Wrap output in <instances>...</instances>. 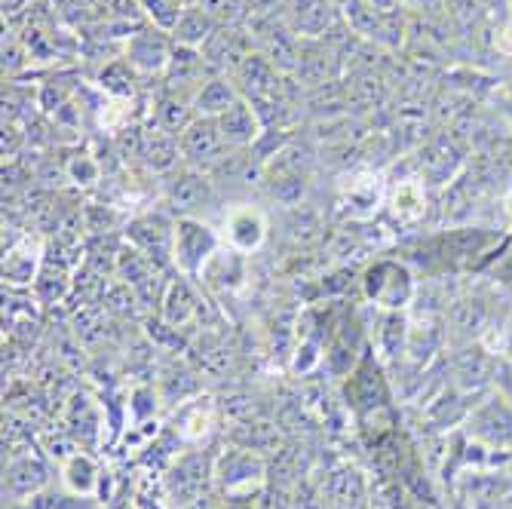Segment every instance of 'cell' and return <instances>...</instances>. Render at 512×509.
Listing matches in <instances>:
<instances>
[{
    "label": "cell",
    "instance_id": "6da1fadb",
    "mask_svg": "<svg viewBox=\"0 0 512 509\" xmlns=\"http://www.w3.org/2000/svg\"><path fill=\"white\" fill-rule=\"evenodd\" d=\"M224 249L221 230L197 215H178L175 218V240H172V267L181 276L203 280L206 267Z\"/></svg>",
    "mask_w": 512,
    "mask_h": 509
},
{
    "label": "cell",
    "instance_id": "7a4b0ae2",
    "mask_svg": "<svg viewBox=\"0 0 512 509\" xmlns=\"http://www.w3.org/2000/svg\"><path fill=\"white\" fill-rule=\"evenodd\" d=\"M261 479H264V464H261V457H255L249 448L224 451L212 467V482L227 497L224 503L252 500V491L261 485Z\"/></svg>",
    "mask_w": 512,
    "mask_h": 509
},
{
    "label": "cell",
    "instance_id": "3957f363",
    "mask_svg": "<svg viewBox=\"0 0 512 509\" xmlns=\"http://www.w3.org/2000/svg\"><path fill=\"white\" fill-rule=\"evenodd\" d=\"M178 142H181L184 163L194 169H203V172H212L215 166H221L227 160V154H234V148L224 142L218 117H197L181 132Z\"/></svg>",
    "mask_w": 512,
    "mask_h": 509
},
{
    "label": "cell",
    "instance_id": "277c9868",
    "mask_svg": "<svg viewBox=\"0 0 512 509\" xmlns=\"http://www.w3.org/2000/svg\"><path fill=\"white\" fill-rule=\"evenodd\" d=\"M175 50L172 34L154 28V25H142L129 40H123V59L135 68L138 77H163L169 68Z\"/></svg>",
    "mask_w": 512,
    "mask_h": 509
},
{
    "label": "cell",
    "instance_id": "5b68a950",
    "mask_svg": "<svg viewBox=\"0 0 512 509\" xmlns=\"http://www.w3.org/2000/svg\"><path fill=\"white\" fill-rule=\"evenodd\" d=\"M267 212L255 203H234L221 218V240L240 255H255L267 243Z\"/></svg>",
    "mask_w": 512,
    "mask_h": 509
},
{
    "label": "cell",
    "instance_id": "8992f818",
    "mask_svg": "<svg viewBox=\"0 0 512 509\" xmlns=\"http://www.w3.org/2000/svg\"><path fill=\"white\" fill-rule=\"evenodd\" d=\"M252 53H255V37L246 28V22L221 25L203 46V56L215 74H234Z\"/></svg>",
    "mask_w": 512,
    "mask_h": 509
},
{
    "label": "cell",
    "instance_id": "52a82bcc",
    "mask_svg": "<svg viewBox=\"0 0 512 509\" xmlns=\"http://www.w3.org/2000/svg\"><path fill=\"white\" fill-rule=\"evenodd\" d=\"M126 240L129 246H135L138 252H145L151 261L172 264V240H175V221H169L166 215H138L126 224Z\"/></svg>",
    "mask_w": 512,
    "mask_h": 509
},
{
    "label": "cell",
    "instance_id": "ba28073f",
    "mask_svg": "<svg viewBox=\"0 0 512 509\" xmlns=\"http://www.w3.org/2000/svg\"><path fill=\"white\" fill-rule=\"evenodd\" d=\"M286 19L301 40H325L344 22L335 0H289Z\"/></svg>",
    "mask_w": 512,
    "mask_h": 509
},
{
    "label": "cell",
    "instance_id": "9c48e42d",
    "mask_svg": "<svg viewBox=\"0 0 512 509\" xmlns=\"http://www.w3.org/2000/svg\"><path fill=\"white\" fill-rule=\"evenodd\" d=\"M43 264H46V252L40 237L25 234L4 249V283L10 289H34Z\"/></svg>",
    "mask_w": 512,
    "mask_h": 509
},
{
    "label": "cell",
    "instance_id": "30bf717a",
    "mask_svg": "<svg viewBox=\"0 0 512 509\" xmlns=\"http://www.w3.org/2000/svg\"><path fill=\"white\" fill-rule=\"evenodd\" d=\"M215 77V71L209 68L203 50H191V46H178L172 50V59H169V68L166 74L160 77L166 89H175V92H188V96H194V92L209 80Z\"/></svg>",
    "mask_w": 512,
    "mask_h": 509
},
{
    "label": "cell",
    "instance_id": "8fae6325",
    "mask_svg": "<svg viewBox=\"0 0 512 509\" xmlns=\"http://www.w3.org/2000/svg\"><path fill=\"white\" fill-rule=\"evenodd\" d=\"M166 200H169V206H175L181 215H194L200 206L212 203V181H209V172L194 169V166L175 169V172L169 175V184H166Z\"/></svg>",
    "mask_w": 512,
    "mask_h": 509
},
{
    "label": "cell",
    "instance_id": "7c38bea8",
    "mask_svg": "<svg viewBox=\"0 0 512 509\" xmlns=\"http://www.w3.org/2000/svg\"><path fill=\"white\" fill-rule=\"evenodd\" d=\"M341 197H344V206L350 209L353 218H371L378 212V206L384 203L387 197V188L378 172L371 169H356L344 178L341 184Z\"/></svg>",
    "mask_w": 512,
    "mask_h": 509
},
{
    "label": "cell",
    "instance_id": "4fadbf2b",
    "mask_svg": "<svg viewBox=\"0 0 512 509\" xmlns=\"http://www.w3.org/2000/svg\"><path fill=\"white\" fill-rule=\"evenodd\" d=\"M218 126H221L224 142L234 151H252L264 135V123L249 99H240L234 108H227L218 117Z\"/></svg>",
    "mask_w": 512,
    "mask_h": 509
},
{
    "label": "cell",
    "instance_id": "5bb4252c",
    "mask_svg": "<svg viewBox=\"0 0 512 509\" xmlns=\"http://www.w3.org/2000/svg\"><path fill=\"white\" fill-rule=\"evenodd\" d=\"M194 120H197L194 96H188V92H175V89L160 86L157 99L151 105V126L181 138V132L188 129Z\"/></svg>",
    "mask_w": 512,
    "mask_h": 509
},
{
    "label": "cell",
    "instance_id": "9a60e30c",
    "mask_svg": "<svg viewBox=\"0 0 512 509\" xmlns=\"http://www.w3.org/2000/svg\"><path fill=\"white\" fill-rule=\"evenodd\" d=\"M160 313L166 319V326L169 329H181V326H188L191 319H197L200 313V298L194 292V280L191 276H181L175 273L172 280H166L163 286V298H160Z\"/></svg>",
    "mask_w": 512,
    "mask_h": 509
},
{
    "label": "cell",
    "instance_id": "2e32d148",
    "mask_svg": "<svg viewBox=\"0 0 512 509\" xmlns=\"http://www.w3.org/2000/svg\"><path fill=\"white\" fill-rule=\"evenodd\" d=\"M209 476H212V467L200 454L181 457L178 464L172 467L169 479H166L169 497H175V503H181V506H191L194 500H200L206 494Z\"/></svg>",
    "mask_w": 512,
    "mask_h": 509
},
{
    "label": "cell",
    "instance_id": "e0dca14e",
    "mask_svg": "<svg viewBox=\"0 0 512 509\" xmlns=\"http://www.w3.org/2000/svg\"><path fill=\"white\" fill-rule=\"evenodd\" d=\"M341 74V56L332 43L325 40H304L301 43V59L295 77L304 80L307 86H322L332 83Z\"/></svg>",
    "mask_w": 512,
    "mask_h": 509
},
{
    "label": "cell",
    "instance_id": "ac0fdd59",
    "mask_svg": "<svg viewBox=\"0 0 512 509\" xmlns=\"http://www.w3.org/2000/svg\"><path fill=\"white\" fill-rule=\"evenodd\" d=\"M138 157H142V163L151 172H157V175H172L178 169V163H184L178 135H169V132L154 129V126H148L142 132V142H138Z\"/></svg>",
    "mask_w": 512,
    "mask_h": 509
},
{
    "label": "cell",
    "instance_id": "d6986e66",
    "mask_svg": "<svg viewBox=\"0 0 512 509\" xmlns=\"http://www.w3.org/2000/svg\"><path fill=\"white\" fill-rule=\"evenodd\" d=\"M50 482V470L40 457L34 454H22V457H13L10 467H7V479H4V491L10 497H19V500H28L34 494H40Z\"/></svg>",
    "mask_w": 512,
    "mask_h": 509
},
{
    "label": "cell",
    "instance_id": "ffe728a7",
    "mask_svg": "<svg viewBox=\"0 0 512 509\" xmlns=\"http://www.w3.org/2000/svg\"><path fill=\"white\" fill-rule=\"evenodd\" d=\"M240 99H243V92L234 83V77L215 74L194 92V111H197V117H221L227 108H234Z\"/></svg>",
    "mask_w": 512,
    "mask_h": 509
},
{
    "label": "cell",
    "instance_id": "44dd1931",
    "mask_svg": "<svg viewBox=\"0 0 512 509\" xmlns=\"http://www.w3.org/2000/svg\"><path fill=\"white\" fill-rule=\"evenodd\" d=\"M402 270L396 264H371L365 273V295L368 301H375L384 310H399L408 301V292H399L396 280H402Z\"/></svg>",
    "mask_w": 512,
    "mask_h": 509
},
{
    "label": "cell",
    "instance_id": "7402d4cb",
    "mask_svg": "<svg viewBox=\"0 0 512 509\" xmlns=\"http://www.w3.org/2000/svg\"><path fill=\"white\" fill-rule=\"evenodd\" d=\"M387 206H390V215L399 221V224H414L424 218V209H427V191H424V181L417 178H402L396 181L390 194H387Z\"/></svg>",
    "mask_w": 512,
    "mask_h": 509
},
{
    "label": "cell",
    "instance_id": "603a6c76",
    "mask_svg": "<svg viewBox=\"0 0 512 509\" xmlns=\"http://www.w3.org/2000/svg\"><path fill=\"white\" fill-rule=\"evenodd\" d=\"M218 28H221L218 19H215L209 10H203L200 4H194V7H184L178 25H175V31H172V40H175L178 46H191V50H203V46L209 43V37H212Z\"/></svg>",
    "mask_w": 512,
    "mask_h": 509
},
{
    "label": "cell",
    "instance_id": "cb8c5ba5",
    "mask_svg": "<svg viewBox=\"0 0 512 509\" xmlns=\"http://www.w3.org/2000/svg\"><path fill=\"white\" fill-rule=\"evenodd\" d=\"M62 482L71 494L92 497L102 482V470L96 464V457L86 451H74L62 460Z\"/></svg>",
    "mask_w": 512,
    "mask_h": 509
},
{
    "label": "cell",
    "instance_id": "d4e9b609",
    "mask_svg": "<svg viewBox=\"0 0 512 509\" xmlns=\"http://www.w3.org/2000/svg\"><path fill=\"white\" fill-rule=\"evenodd\" d=\"M135 83H138V74H135V68H132L123 56L111 59V62L96 74L99 92H105V99H114V102H132V99H135V92H138Z\"/></svg>",
    "mask_w": 512,
    "mask_h": 509
},
{
    "label": "cell",
    "instance_id": "484cf974",
    "mask_svg": "<svg viewBox=\"0 0 512 509\" xmlns=\"http://www.w3.org/2000/svg\"><path fill=\"white\" fill-rule=\"evenodd\" d=\"M71 292V273L65 270L62 261H46L40 276H37V283H34V295L40 304H62Z\"/></svg>",
    "mask_w": 512,
    "mask_h": 509
},
{
    "label": "cell",
    "instance_id": "4316f807",
    "mask_svg": "<svg viewBox=\"0 0 512 509\" xmlns=\"http://www.w3.org/2000/svg\"><path fill=\"white\" fill-rule=\"evenodd\" d=\"M62 175L74 184L80 191H89L96 188V184L105 178V166L96 154L89 151H74L65 163H62Z\"/></svg>",
    "mask_w": 512,
    "mask_h": 509
},
{
    "label": "cell",
    "instance_id": "83f0119b",
    "mask_svg": "<svg viewBox=\"0 0 512 509\" xmlns=\"http://www.w3.org/2000/svg\"><path fill=\"white\" fill-rule=\"evenodd\" d=\"M138 4H142V13H145L148 25H154V28H160L166 34L175 31L178 19L184 13L181 0H138Z\"/></svg>",
    "mask_w": 512,
    "mask_h": 509
},
{
    "label": "cell",
    "instance_id": "f1b7e54d",
    "mask_svg": "<svg viewBox=\"0 0 512 509\" xmlns=\"http://www.w3.org/2000/svg\"><path fill=\"white\" fill-rule=\"evenodd\" d=\"M25 509H96L92 506V497H80V494H62V491H50L43 488L40 494L28 497Z\"/></svg>",
    "mask_w": 512,
    "mask_h": 509
},
{
    "label": "cell",
    "instance_id": "f546056e",
    "mask_svg": "<svg viewBox=\"0 0 512 509\" xmlns=\"http://www.w3.org/2000/svg\"><path fill=\"white\" fill-rule=\"evenodd\" d=\"M286 7H289V0H246V22L279 16V13H286Z\"/></svg>",
    "mask_w": 512,
    "mask_h": 509
},
{
    "label": "cell",
    "instance_id": "4dcf8cb0",
    "mask_svg": "<svg viewBox=\"0 0 512 509\" xmlns=\"http://www.w3.org/2000/svg\"><path fill=\"white\" fill-rule=\"evenodd\" d=\"M184 509H227V503L221 506V503H218V500H215L212 494H203L200 500H194L191 506H184Z\"/></svg>",
    "mask_w": 512,
    "mask_h": 509
},
{
    "label": "cell",
    "instance_id": "1f68e13d",
    "mask_svg": "<svg viewBox=\"0 0 512 509\" xmlns=\"http://www.w3.org/2000/svg\"><path fill=\"white\" fill-rule=\"evenodd\" d=\"M368 7H375L378 13H396L399 10V0H365Z\"/></svg>",
    "mask_w": 512,
    "mask_h": 509
},
{
    "label": "cell",
    "instance_id": "d6a6232c",
    "mask_svg": "<svg viewBox=\"0 0 512 509\" xmlns=\"http://www.w3.org/2000/svg\"><path fill=\"white\" fill-rule=\"evenodd\" d=\"M227 509H252L249 500H234V503H227Z\"/></svg>",
    "mask_w": 512,
    "mask_h": 509
},
{
    "label": "cell",
    "instance_id": "836d02e7",
    "mask_svg": "<svg viewBox=\"0 0 512 509\" xmlns=\"http://www.w3.org/2000/svg\"><path fill=\"white\" fill-rule=\"evenodd\" d=\"M181 4H184V7H194V4H200V0H181Z\"/></svg>",
    "mask_w": 512,
    "mask_h": 509
}]
</instances>
